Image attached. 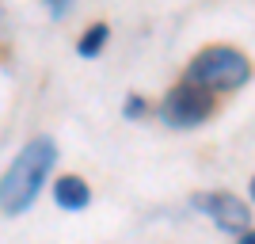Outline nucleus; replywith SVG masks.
I'll return each mask as SVG.
<instances>
[{"mask_svg":"<svg viewBox=\"0 0 255 244\" xmlns=\"http://www.w3.org/2000/svg\"><path fill=\"white\" fill-rule=\"evenodd\" d=\"M210 115H213V96L202 92V88H191V84L171 88L164 96V103H160V118L171 130H194V126H202Z\"/></svg>","mask_w":255,"mask_h":244,"instance_id":"7ed1b4c3","label":"nucleus"},{"mask_svg":"<svg viewBox=\"0 0 255 244\" xmlns=\"http://www.w3.org/2000/svg\"><path fill=\"white\" fill-rule=\"evenodd\" d=\"M53 164H57V145L53 138H31L15 153L8 172L0 176V214L4 218H19L42 191V183L50 180Z\"/></svg>","mask_w":255,"mask_h":244,"instance_id":"f257e3e1","label":"nucleus"},{"mask_svg":"<svg viewBox=\"0 0 255 244\" xmlns=\"http://www.w3.org/2000/svg\"><path fill=\"white\" fill-rule=\"evenodd\" d=\"M53 199L61 210H84L88 202H92V187H88L80 176H57L53 183Z\"/></svg>","mask_w":255,"mask_h":244,"instance_id":"39448f33","label":"nucleus"},{"mask_svg":"<svg viewBox=\"0 0 255 244\" xmlns=\"http://www.w3.org/2000/svg\"><path fill=\"white\" fill-rule=\"evenodd\" d=\"M145 111H149V107H145V99H141V96H129L126 99V118H141Z\"/></svg>","mask_w":255,"mask_h":244,"instance_id":"0eeeda50","label":"nucleus"},{"mask_svg":"<svg viewBox=\"0 0 255 244\" xmlns=\"http://www.w3.org/2000/svg\"><path fill=\"white\" fill-rule=\"evenodd\" d=\"M252 199H255V176H252Z\"/></svg>","mask_w":255,"mask_h":244,"instance_id":"1a4fd4ad","label":"nucleus"},{"mask_svg":"<svg viewBox=\"0 0 255 244\" xmlns=\"http://www.w3.org/2000/svg\"><path fill=\"white\" fill-rule=\"evenodd\" d=\"M194 206H202L213 218V225L221 233H248V222H252V210L229 191H213V195H198Z\"/></svg>","mask_w":255,"mask_h":244,"instance_id":"20e7f679","label":"nucleus"},{"mask_svg":"<svg viewBox=\"0 0 255 244\" xmlns=\"http://www.w3.org/2000/svg\"><path fill=\"white\" fill-rule=\"evenodd\" d=\"M252 65L240 50L233 46H206L202 53H194V61L187 65V80L183 84L202 88V92H236L248 84Z\"/></svg>","mask_w":255,"mask_h":244,"instance_id":"f03ea898","label":"nucleus"},{"mask_svg":"<svg viewBox=\"0 0 255 244\" xmlns=\"http://www.w3.org/2000/svg\"><path fill=\"white\" fill-rule=\"evenodd\" d=\"M103 42H107V23H92L84 31V38L76 42V53H80V57H96V53L103 50Z\"/></svg>","mask_w":255,"mask_h":244,"instance_id":"423d86ee","label":"nucleus"},{"mask_svg":"<svg viewBox=\"0 0 255 244\" xmlns=\"http://www.w3.org/2000/svg\"><path fill=\"white\" fill-rule=\"evenodd\" d=\"M240 244H255V229H248V233H240Z\"/></svg>","mask_w":255,"mask_h":244,"instance_id":"6e6552de","label":"nucleus"}]
</instances>
